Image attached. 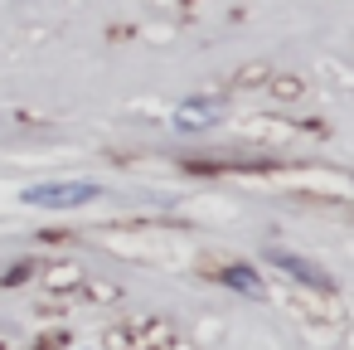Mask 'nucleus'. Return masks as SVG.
<instances>
[{
    "instance_id": "obj_1",
    "label": "nucleus",
    "mask_w": 354,
    "mask_h": 350,
    "mask_svg": "<svg viewBox=\"0 0 354 350\" xmlns=\"http://www.w3.org/2000/svg\"><path fill=\"white\" fill-rule=\"evenodd\" d=\"M93 195H102L93 180H59V185H35L25 200H30V204H44V209H78V204H88Z\"/></svg>"
},
{
    "instance_id": "obj_2",
    "label": "nucleus",
    "mask_w": 354,
    "mask_h": 350,
    "mask_svg": "<svg viewBox=\"0 0 354 350\" xmlns=\"http://www.w3.org/2000/svg\"><path fill=\"white\" fill-rule=\"evenodd\" d=\"M267 263H272V268H281V272H291L301 287H315V292L335 297V282L325 277V268H320V263H310V258H301V253H286V248H267Z\"/></svg>"
},
{
    "instance_id": "obj_3",
    "label": "nucleus",
    "mask_w": 354,
    "mask_h": 350,
    "mask_svg": "<svg viewBox=\"0 0 354 350\" xmlns=\"http://www.w3.org/2000/svg\"><path fill=\"white\" fill-rule=\"evenodd\" d=\"M131 331H136V345H131V350H165V345H175V326H170V321L146 316V321H136Z\"/></svg>"
},
{
    "instance_id": "obj_4",
    "label": "nucleus",
    "mask_w": 354,
    "mask_h": 350,
    "mask_svg": "<svg viewBox=\"0 0 354 350\" xmlns=\"http://www.w3.org/2000/svg\"><path fill=\"white\" fill-rule=\"evenodd\" d=\"M83 263H54L49 272H44V292H78L83 287Z\"/></svg>"
},
{
    "instance_id": "obj_5",
    "label": "nucleus",
    "mask_w": 354,
    "mask_h": 350,
    "mask_svg": "<svg viewBox=\"0 0 354 350\" xmlns=\"http://www.w3.org/2000/svg\"><path fill=\"white\" fill-rule=\"evenodd\" d=\"M218 277H223L228 287L248 292V297H262V282H257V272H252L248 263H218Z\"/></svg>"
},
{
    "instance_id": "obj_6",
    "label": "nucleus",
    "mask_w": 354,
    "mask_h": 350,
    "mask_svg": "<svg viewBox=\"0 0 354 350\" xmlns=\"http://www.w3.org/2000/svg\"><path fill=\"white\" fill-rule=\"evenodd\" d=\"M78 292H88L93 301H102V306H112V301H122V287L117 282H97V277H83V287Z\"/></svg>"
},
{
    "instance_id": "obj_7",
    "label": "nucleus",
    "mask_w": 354,
    "mask_h": 350,
    "mask_svg": "<svg viewBox=\"0 0 354 350\" xmlns=\"http://www.w3.org/2000/svg\"><path fill=\"white\" fill-rule=\"evenodd\" d=\"M175 122L180 127H209V103H185Z\"/></svg>"
},
{
    "instance_id": "obj_8",
    "label": "nucleus",
    "mask_w": 354,
    "mask_h": 350,
    "mask_svg": "<svg viewBox=\"0 0 354 350\" xmlns=\"http://www.w3.org/2000/svg\"><path fill=\"white\" fill-rule=\"evenodd\" d=\"M262 78H267V64H248V69H238V73H233V83H238V88H257Z\"/></svg>"
},
{
    "instance_id": "obj_9",
    "label": "nucleus",
    "mask_w": 354,
    "mask_h": 350,
    "mask_svg": "<svg viewBox=\"0 0 354 350\" xmlns=\"http://www.w3.org/2000/svg\"><path fill=\"white\" fill-rule=\"evenodd\" d=\"M272 93H277V98H301V93H306V83L286 73V78H272Z\"/></svg>"
},
{
    "instance_id": "obj_10",
    "label": "nucleus",
    "mask_w": 354,
    "mask_h": 350,
    "mask_svg": "<svg viewBox=\"0 0 354 350\" xmlns=\"http://www.w3.org/2000/svg\"><path fill=\"white\" fill-rule=\"evenodd\" d=\"M30 272H35V268H30V263H20V268H15V272H6V287H15V282H25V277H30Z\"/></svg>"
}]
</instances>
